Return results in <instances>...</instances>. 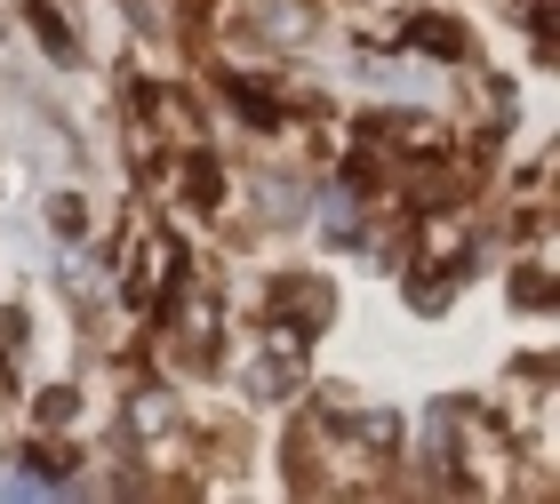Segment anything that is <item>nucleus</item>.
<instances>
[]
</instances>
